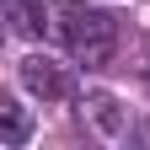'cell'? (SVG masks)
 <instances>
[{"label":"cell","mask_w":150,"mask_h":150,"mask_svg":"<svg viewBox=\"0 0 150 150\" xmlns=\"http://www.w3.org/2000/svg\"><path fill=\"white\" fill-rule=\"evenodd\" d=\"M129 139H134V145H150V118H145V123H139V129H134Z\"/></svg>","instance_id":"cell-6"},{"label":"cell","mask_w":150,"mask_h":150,"mask_svg":"<svg viewBox=\"0 0 150 150\" xmlns=\"http://www.w3.org/2000/svg\"><path fill=\"white\" fill-rule=\"evenodd\" d=\"M22 86L32 91V97H43V102L75 97V75L59 59H48V54H27V59H22Z\"/></svg>","instance_id":"cell-3"},{"label":"cell","mask_w":150,"mask_h":150,"mask_svg":"<svg viewBox=\"0 0 150 150\" xmlns=\"http://www.w3.org/2000/svg\"><path fill=\"white\" fill-rule=\"evenodd\" d=\"M48 16H54V6H43V0H6V22L16 38H43L54 27Z\"/></svg>","instance_id":"cell-4"},{"label":"cell","mask_w":150,"mask_h":150,"mask_svg":"<svg viewBox=\"0 0 150 150\" xmlns=\"http://www.w3.org/2000/svg\"><path fill=\"white\" fill-rule=\"evenodd\" d=\"M54 32H59V43L70 48V59L86 64V70L107 64L112 48H118V22H112L107 11H97V6H81V0L54 6Z\"/></svg>","instance_id":"cell-1"},{"label":"cell","mask_w":150,"mask_h":150,"mask_svg":"<svg viewBox=\"0 0 150 150\" xmlns=\"http://www.w3.org/2000/svg\"><path fill=\"white\" fill-rule=\"evenodd\" d=\"M75 112H81V129H86V134H97L107 145H118V139L134 134V129H129V112L118 107L112 91H81V97H75Z\"/></svg>","instance_id":"cell-2"},{"label":"cell","mask_w":150,"mask_h":150,"mask_svg":"<svg viewBox=\"0 0 150 150\" xmlns=\"http://www.w3.org/2000/svg\"><path fill=\"white\" fill-rule=\"evenodd\" d=\"M32 134V118H27V107L16 102V97H0V145L16 150V145H27Z\"/></svg>","instance_id":"cell-5"}]
</instances>
